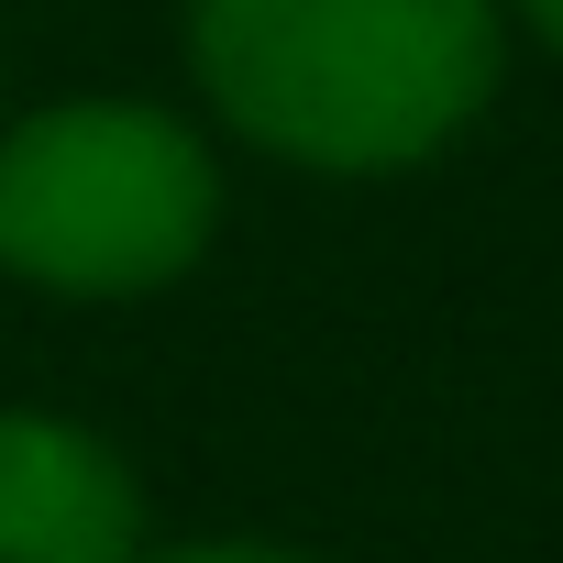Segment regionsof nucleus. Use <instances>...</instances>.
<instances>
[{
    "mask_svg": "<svg viewBox=\"0 0 563 563\" xmlns=\"http://www.w3.org/2000/svg\"><path fill=\"white\" fill-rule=\"evenodd\" d=\"M199 89L288 166L376 177L453 144L497 89V0H199Z\"/></svg>",
    "mask_w": 563,
    "mask_h": 563,
    "instance_id": "nucleus-1",
    "label": "nucleus"
},
{
    "mask_svg": "<svg viewBox=\"0 0 563 563\" xmlns=\"http://www.w3.org/2000/svg\"><path fill=\"white\" fill-rule=\"evenodd\" d=\"M210 155L144 100H67L0 133V265L67 299H133L210 243Z\"/></svg>",
    "mask_w": 563,
    "mask_h": 563,
    "instance_id": "nucleus-2",
    "label": "nucleus"
},
{
    "mask_svg": "<svg viewBox=\"0 0 563 563\" xmlns=\"http://www.w3.org/2000/svg\"><path fill=\"white\" fill-rule=\"evenodd\" d=\"M144 497L111 442L45 409H0V563H133Z\"/></svg>",
    "mask_w": 563,
    "mask_h": 563,
    "instance_id": "nucleus-3",
    "label": "nucleus"
},
{
    "mask_svg": "<svg viewBox=\"0 0 563 563\" xmlns=\"http://www.w3.org/2000/svg\"><path fill=\"white\" fill-rule=\"evenodd\" d=\"M519 23H530L541 45H563V0H519Z\"/></svg>",
    "mask_w": 563,
    "mask_h": 563,
    "instance_id": "nucleus-4",
    "label": "nucleus"
},
{
    "mask_svg": "<svg viewBox=\"0 0 563 563\" xmlns=\"http://www.w3.org/2000/svg\"><path fill=\"white\" fill-rule=\"evenodd\" d=\"M177 563H276V552H177Z\"/></svg>",
    "mask_w": 563,
    "mask_h": 563,
    "instance_id": "nucleus-5",
    "label": "nucleus"
}]
</instances>
